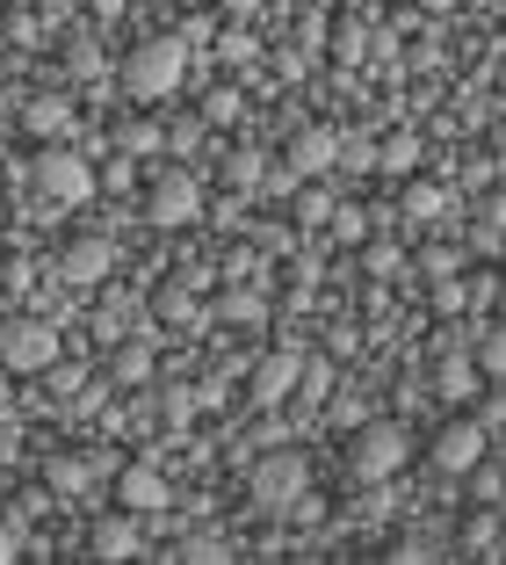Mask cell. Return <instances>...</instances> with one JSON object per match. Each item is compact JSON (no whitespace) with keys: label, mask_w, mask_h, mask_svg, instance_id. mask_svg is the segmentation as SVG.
<instances>
[{"label":"cell","mask_w":506,"mask_h":565,"mask_svg":"<svg viewBox=\"0 0 506 565\" xmlns=\"http://www.w3.org/2000/svg\"><path fill=\"white\" fill-rule=\"evenodd\" d=\"M181 73H189V36H146V44L123 58V87H131L138 102H160L181 87Z\"/></svg>","instance_id":"1"},{"label":"cell","mask_w":506,"mask_h":565,"mask_svg":"<svg viewBox=\"0 0 506 565\" xmlns=\"http://www.w3.org/2000/svg\"><path fill=\"white\" fill-rule=\"evenodd\" d=\"M246 493H254V508H268V515H290L297 500L311 493V465L297 449H276V457H261V465L246 471Z\"/></svg>","instance_id":"2"},{"label":"cell","mask_w":506,"mask_h":565,"mask_svg":"<svg viewBox=\"0 0 506 565\" xmlns=\"http://www.w3.org/2000/svg\"><path fill=\"white\" fill-rule=\"evenodd\" d=\"M51 363H58V327H51V319H8V327H0V370L44 377Z\"/></svg>","instance_id":"3"},{"label":"cell","mask_w":506,"mask_h":565,"mask_svg":"<svg viewBox=\"0 0 506 565\" xmlns=\"http://www.w3.org/2000/svg\"><path fill=\"white\" fill-rule=\"evenodd\" d=\"M406 449L412 443H406V428H398V420H362V428H355V449H347V465H355L369 486H384L398 465H406Z\"/></svg>","instance_id":"4"},{"label":"cell","mask_w":506,"mask_h":565,"mask_svg":"<svg viewBox=\"0 0 506 565\" xmlns=\"http://www.w3.org/2000/svg\"><path fill=\"white\" fill-rule=\"evenodd\" d=\"M30 174H36V189H44L51 203H87L95 196V167H87L73 146H44Z\"/></svg>","instance_id":"5"},{"label":"cell","mask_w":506,"mask_h":565,"mask_svg":"<svg viewBox=\"0 0 506 565\" xmlns=\"http://www.w3.org/2000/svg\"><path fill=\"white\" fill-rule=\"evenodd\" d=\"M196 211H203V189H196V174H152V189H146V217L160 225V233H181V225H196Z\"/></svg>","instance_id":"6"},{"label":"cell","mask_w":506,"mask_h":565,"mask_svg":"<svg viewBox=\"0 0 506 565\" xmlns=\"http://www.w3.org/2000/svg\"><path fill=\"white\" fill-rule=\"evenodd\" d=\"M434 471H449V479H463L471 465H485V420H471V414H456V420H441L434 428Z\"/></svg>","instance_id":"7"},{"label":"cell","mask_w":506,"mask_h":565,"mask_svg":"<svg viewBox=\"0 0 506 565\" xmlns=\"http://www.w3.org/2000/svg\"><path fill=\"white\" fill-rule=\"evenodd\" d=\"M116 268V247L101 233H80V239H66V254H58V276L73 282V290H95L101 276Z\"/></svg>","instance_id":"8"},{"label":"cell","mask_w":506,"mask_h":565,"mask_svg":"<svg viewBox=\"0 0 506 565\" xmlns=\"http://www.w3.org/2000/svg\"><path fill=\"white\" fill-rule=\"evenodd\" d=\"M297 370H304V355H297V349H268L261 363H254V377H246L254 406H282L297 392Z\"/></svg>","instance_id":"9"},{"label":"cell","mask_w":506,"mask_h":565,"mask_svg":"<svg viewBox=\"0 0 506 565\" xmlns=\"http://www.w3.org/2000/svg\"><path fill=\"white\" fill-rule=\"evenodd\" d=\"M333 160H341V138L326 131V124H304V131L290 138V174H333Z\"/></svg>","instance_id":"10"},{"label":"cell","mask_w":506,"mask_h":565,"mask_svg":"<svg viewBox=\"0 0 506 565\" xmlns=\"http://www.w3.org/2000/svg\"><path fill=\"white\" fill-rule=\"evenodd\" d=\"M116 500L131 515H152V508H166V479L152 465H116Z\"/></svg>","instance_id":"11"},{"label":"cell","mask_w":506,"mask_h":565,"mask_svg":"<svg viewBox=\"0 0 506 565\" xmlns=\"http://www.w3.org/2000/svg\"><path fill=\"white\" fill-rule=\"evenodd\" d=\"M152 312H160L166 327H196V319H203V290H196V276H166L160 290H152Z\"/></svg>","instance_id":"12"},{"label":"cell","mask_w":506,"mask_h":565,"mask_svg":"<svg viewBox=\"0 0 506 565\" xmlns=\"http://www.w3.org/2000/svg\"><path fill=\"white\" fill-rule=\"evenodd\" d=\"M138 544H146V522H138L131 508H123V515H101L95 536H87V551H95V558H131Z\"/></svg>","instance_id":"13"},{"label":"cell","mask_w":506,"mask_h":565,"mask_svg":"<svg viewBox=\"0 0 506 565\" xmlns=\"http://www.w3.org/2000/svg\"><path fill=\"white\" fill-rule=\"evenodd\" d=\"M333 189H319V182H304V189H290V217H297V233H319V225H333Z\"/></svg>","instance_id":"14"},{"label":"cell","mask_w":506,"mask_h":565,"mask_svg":"<svg viewBox=\"0 0 506 565\" xmlns=\"http://www.w3.org/2000/svg\"><path fill=\"white\" fill-rule=\"evenodd\" d=\"M217 319H225V327H254V319H261V282H225V290H217Z\"/></svg>","instance_id":"15"},{"label":"cell","mask_w":506,"mask_h":565,"mask_svg":"<svg viewBox=\"0 0 506 565\" xmlns=\"http://www.w3.org/2000/svg\"><path fill=\"white\" fill-rule=\"evenodd\" d=\"M434 392H441V399H471V392H477V363H471V355H441V370H434Z\"/></svg>","instance_id":"16"},{"label":"cell","mask_w":506,"mask_h":565,"mask_svg":"<svg viewBox=\"0 0 506 565\" xmlns=\"http://www.w3.org/2000/svg\"><path fill=\"white\" fill-rule=\"evenodd\" d=\"M412 167H420V138L412 131H391L376 146V174H412Z\"/></svg>","instance_id":"17"},{"label":"cell","mask_w":506,"mask_h":565,"mask_svg":"<svg viewBox=\"0 0 506 565\" xmlns=\"http://www.w3.org/2000/svg\"><path fill=\"white\" fill-rule=\"evenodd\" d=\"M95 465L101 457H51V493H87V479H95Z\"/></svg>","instance_id":"18"},{"label":"cell","mask_w":506,"mask_h":565,"mask_svg":"<svg viewBox=\"0 0 506 565\" xmlns=\"http://www.w3.org/2000/svg\"><path fill=\"white\" fill-rule=\"evenodd\" d=\"M22 124H30L36 138H58V131H66V124H73V109H66V102H58V95H44V102H30V117H22Z\"/></svg>","instance_id":"19"},{"label":"cell","mask_w":506,"mask_h":565,"mask_svg":"<svg viewBox=\"0 0 506 565\" xmlns=\"http://www.w3.org/2000/svg\"><path fill=\"white\" fill-rule=\"evenodd\" d=\"M326 392H333V363H326V355H311V363L297 370V399H304V406H319Z\"/></svg>","instance_id":"20"},{"label":"cell","mask_w":506,"mask_h":565,"mask_svg":"<svg viewBox=\"0 0 506 565\" xmlns=\"http://www.w3.org/2000/svg\"><path fill=\"white\" fill-rule=\"evenodd\" d=\"M441 211H449V189H434V182H406V217H420V225H427V217H441Z\"/></svg>","instance_id":"21"},{"label":"cell","mask_w":506,"mask_h":565,"mask_svg":"<svg viewBox=\"0 0 506 565\" xmlns=\"http://www.w3.org/2000/svg\"><path fill=\"white\" fill-rule=\"evenodd\" d=\"M109 377H116V384H146V377H152V349H138V341H131V349H116Z\"/></svg>","instance_id":"22"},{"label":"cell","mask_w":506,"mask_h":565,"mask_svg":"<svg viewBox=\"0 0 506 565\" xmlns=\"http://www.w3.org/2000/svg\"><path fill=\"white\" fill-rule=\"evenodd\" d=\"M471 363L485 370V377H506V333H485V341L471 349Z\"/></svg>","instance_id":"23"},{"label":"cell","mask_w":506,"mask_h":565,"mask_svg":"<svg viewBox=\"0 0 506 565\" xmlns=\"http://www.w3.org/2000/svg\"><path fill=\"white\" fill-rule=\"evenodd\" d=\"M261 174H268V167H261V152H232V160H225V182H232V189H254Z\"/></svg>","instance_id":"24"},{"label":"cell","mask_w":506,"mask_h":565,"mask_svg":"<svg viewBox=\"0 0 506 565\" xmlns=\"http://www.w3.org/2000/svg\"><path fill=\"white\" fill-rule=\"evenodd\" d=\"M203 117L211 124H239V87H211V95H203Z\"/></svg>","instance_id":"25"},{"label":"cell","mask_w":506,"mask_h":565,"mask_svg":"<svg viewBox=\"0 0 506 565\" xmlns=\"http://www.w3.org/2000/svg\"><path fill=\"white\" fill-rule=\"evenodd\" d=\"M333 167H347V174H369V167H376V146H369V138H341V160H333Z\"/></svg>","instance_id":"26"},{"label":"cell","mask_w":506,"mask_h":565,"mask_svg":"<svg viewBox=\"0 0 506 565\" xmlns=\"http://www.w3.org/2000/svg\"><path fill=\"white\" fill-rule=\"evenodd\" d=\"M333 51H341L347 66H355L362 51H369V30H362V22H341V30H333Z\"/></svg>","instance_id":"27"},{"label":"cell","mask_w":506,"mask_h":565,"mask_svg":"<svg viewBox=\"0 0 506 565\" xmlns=\"http://www.w3.org/2000/svg\"><path fill=\"white\" fill-rule=\"evenodd\" d=\"M463 305H471V282L441 276V290H434V312H463Z\"/></svg>","instance_id":"28"},{"label":"cell","mask_w":506,"mask_h":565,"mask_svg":"<svg viewBox=\"0 0 506 565\" xmlns=\"http://www.w3.org/2000/svg\"><path fill=\"white\" fill-rule=\"evenodd\" d=\"M362 262H369V276H391V268H398V239H369Z\"/></svg>","instance_id":"29"},{"label":"cell","mask_w":506,"mask_h":565,"mask_svg":"<svg viewBox=\"0 0 506 565\" xmlns=\"http://www.w3.org/2000/svg\"><path fill=\"white\" fill-rule=\"evenodd\" d=\"M225 276H232V282H261V262L239 247V254H225Z\"/></svg>","instance_id":"30"},{"label":"cell","mask_w":506,"mask_h":565,"mask_svg":"<svg viewBox=\"0 0 506 565\" xmlns=\"http://www.w3.org/2000/svg\"><path fill=\"white\" fill-rule=\"evenodd\" d=\"M44 377H51V392H80V363H66V355H58Z\"/></svg>","instance_id":"31"},{"label":"cell","mask_w":506,"mask_h":565,"mask_svg":"<svg viewBox=\"0 0 506 565\" xmlns=\"http://www.w3.org/2000/svg\"><path fill=\"white\" fill-rule=\"evenodd\" d=\"M160 146V131H152V124H123V152H152Z\"/></svg>","instance_id":"32"},{"label":"cell","mask_w":506,"mask_h":565,"mask_svg":"<svg viewBox=\"0 0 506 565\" xmlns=\"http://www.w3.org/2000/svg\"><path fill=\"white\" fill-rule=\"evenodd\" d=\"M333 233L341 239H369V225H362V211H333Z\"/></svg>","instance_id":"33"},{"label":"cell","mask_w":506,"mask_h":565,"mask_svg":"<svg viewBox=\"0 0 506 565\" xmlns=\"http://www.w3.org/2000/svg\"><path fill=\"white\" fill-rule=\"evenodd\" d=\"M427 276H434V282L456 276V254H449V247H427Z\"/></svg>","instance_id":"34"},{"label":"cell","mask_w":506,"mask_h":565,"mask_svg":"<svg viewBox=\"0 0 506 565\" xmlns=\"http://www.w3.org/2000/svg\"><path fill=\"white\" fill-rule=\"evenodd\" d=\"M15 551H22V522H0V565L15 558Z\"/></svg>","instance_id":"35"},{"label":"cell","mask_w":506,"mask_h":565,"mask_svg":"<svg viewBox=\"0 0 506 565\" xmlns=\"http://www.w3.org/2000/svg\"><path fill=\"white\" fill-rule=\"evenodd\" d=\"M492 298H499V312H506V276H499V290H492Z\"/></svg>","instance_id":"36"}]
</instances>
